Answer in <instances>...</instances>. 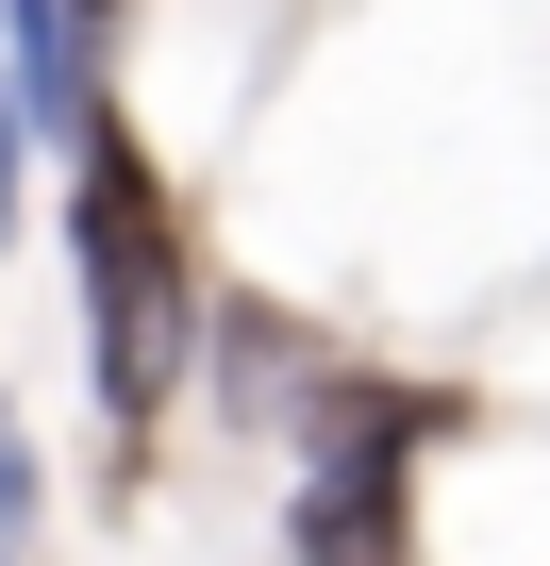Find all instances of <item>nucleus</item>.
Instances as JSON below:
<instances>
[{"label": "nucleus", "instance_id": "f257e3e1", "mask_svg": "<svg viewBox=\"0 0 550 566\" xmlns=\"http://www.w3.org/2000/svg\"><path fill=\"white\" fill-rule=\"evenodd\" d=\"M68 266H84V350H101L117 467H151L167 384H184V350H200L217 317H200V266H184V217H167V184H151L134 117H101V134L68 150Z\"/></svg>", "mask_w": 550, "mask_h": 566}, {"label": "nucleus", "instance_id": "f03ea898", "mask_svg": "<svg viewBox=\"0 0 550 566\" xmlns=\"http://www.w3.org/2000/svg\"><path fill=\"white\" fill-rule=\"evenodd\" d=\"M434 433H450V400H417V384H318L284 549L301 566H417V450Z\"/></svg>", "mask_w": 550, "mask_h": 566}, {"label": "nucleus", "instance_id": "7ed1b4c3", "mask_svg": "<svg viewBox=\"0 0 550 566\" xmlns=\"http://www.w3.org/2000/svg\"><path fill=\"white\" fill-rule=\"evenodd\" d=\"M101 34H117L101 0H0V84L34 101L51 150H84V134L117 117V101H101Z\"/></svg>", "mask_w": 550, "mask_h": 566}, {"label": "nucleus", "instance_id": "20e7f679", "mask_svg": "<svg viewBox=\"0 0 550 566\" xmlns=\"http://www.w3.org/2000/svg\"><path fill=\"white\" fill-rule=\"evenodd\" d=\"M18 200H34V101L0 84V250H18Z\"/></svg>", "mask_w": 550, "mask_h": 566}, {"label": "nucleus", "instance_id": "39448f33", "mask_svg": "<svg viewBox=\"0 0 550 566\" xmlns=\"http://www.w3.org/2000/svg\"><path fill=\"white\" fill-rule=\"evenodd\" d=\"M18 516H34V450H18V417H0V549H18Z\"/></svg>", "mask_w": 550, "mask_h": 566}]
</instances>
